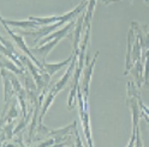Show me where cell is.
<instances>
[{"label": "cell", "mask_w": 149, "mask_h": 147, "mask_svg": "<svg viewBox=\"0 0 149 147\" xmlns=\"http://www.w3.org/2000/svg\"><path fill=\"white\" fill-rule=\"evenodd\" d=\"M73 26H74V21H71L66 26L61 29V34L58 36V37H55L51 43H45V44H42V45H39L37 48L31 49V53H33L34 55H40V56L42 58V63H43L45 60H46V56L48 55V53L55 47V45L58 44V42H59L60 40H63L64 37L69 36V31L72 29Z\"/></svg>", "instance_id": "2"}, {"label": "cell", "mask_w": 149, "mask_h": 147, "mask_svg": "<svg viewBox=\"0 0 149 147\" xmlns=\"http://www.w3.org/2000/svg\"><path fill=\"white\" fill-rule=\"evenodd\" d=\"M97 55H99V52L95 54V56H94V59L91 60V62L87 63V67L84 69V76H83V93H84V100H88L89 82H90V78H91V74H93V68H94V66H95Z\"/></svg>", "instance_id": "4"}, {"label": "cell", "mask_w": 149, "mask_h": 147, "mask_svg": "<svg viewBox=\"0 0 149 147\" xmlns=\"http://www.w3.org/2000/svg\"><path fill=\"white\" fill-rule=\"evenodd\" d=\"M139 105H141V108H142L143 111H144V113H146V114L149 116V108H147V106H146V105L142 103V100H141V99H139Z\"/></svg>", "instance_id": "8"}, {"label": "cell", "mask_w": 149, "mask_h": 147, "mask_svg": "<svg viewBox=\"0 0 149 147\" xmlns=\"http://www.w3.org/2000/svg\"><path fill=\"white\" fill-rule=\"evenodd\" d=\"M73 55H74V53H72L70 56L68 58V60H65V61H63V62H60V63H46V62H43V67H45V71L48 73V74L52 77L53 74L57 71H59L60 68H63L64 66H66L68 63H70L71 61H72V59H73Z\"/></svg>", "instance_id": "5"}, {"label": "cell", "mask_w": 149, "mask_h": 147, "mask_svg": "<svg viewBox=\"0 0 149 147\" xmlns=\"http://www.w3.org/2000/svg\"><path fill=\"white\" fill-rule=\"evenodd\" d=\"M127 95H129V99H127V105L131 108L132 110V139L130 141V146H134L135 145V140L137 139V145L138 146H142V142L139 141V137H138V134H139V131H138V111L139 109L137 106V103L139 102V99H136V96H137V91H136V87L134 85V82L130 81L127 84Z\"/></svg>", "instance_id": "1"}, {"label": "cell", "mask_w": 149, "mask_h": 147, "mask_svg": "<svg viewBox=\"0 0 149 147\" xmlns=\"http://www.w3.org/2000/svg\"><path fill=\"white\" fill-rule=\"evenodd\" d=\"M146 56H147V60H149V49H148L147 53H146Z\"/></svg>", "instance_id": "10"}, {"label": "cell", "mask_w": 149, "mask_h": 147, "mask_svg": "<svg viewBox=\"0 0 149 147\" xmlns=\"http://www.w3.org/2000/svg\"><path fill=\"white\" fill-rule=\"evenodd\" d=\"M73 53H74L73 59H72V61H71V65H70V67L68 68L66 73H65V74L63 76V78L53 86V89H54L55 91H58V92H59V91H61L65 86H66V84H68L69 80H70V77L74 73L73 69H74V66H76V62H77V54H78V53H76V52H73Z\"/></svg>", "instance_id": "3"}, {"label": "cell", "mask_w": 149, "mask_h": 147, "mask_svg": "<svg viewBox=\"0 0 149 147\" xmlns=\"http://www.w3.org/2000/svg\"><path fill=\"white\" fill-rule=\"evenodd\" d=\"M17 116H18V110H17V108H16V103H13L12 106H11V109H10V111H8V114L5 115V116L3 117L4 120L1 121V123L10 122V121H11V118H16Z\"/></svg>", "instance_id": "6"}, {"label": "cell", "mask_w": 149, "mask_h": 147, "mask_svg": "<svg viewBox=\"0 0 149 147\" xmlns=\"http://www.w3.org/2000/svg\"><path fill=\"white\" fill-rule=\"evenodd\" d=\"M1 67H4V68H10V69H12L16 74H18V76H23V71H19V68H17V67H15L11 62H8V61H4V62H1Z\"/></svg>", "instance_id": "7"}, {"label": "cell", "mask_w": 149, "mask_h": 147, "mask_svg": "<svg viewBox=\"0 0 149 147\" xmlns=\"http://www.w3.org/2000/svg\"><path fill=\"white\" fill-rule=\"evenodd\" d=\"M143 116H144V118L147 120V122H148V124H149V116H147V114H143Z\"/></svg>", "instance_id": "9"}]
</instances>
